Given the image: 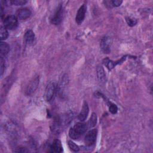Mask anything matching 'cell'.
I'll return each mask as SVG.
<instances>
[{
    "instance_id": "cell-11",
    "label": "cell",
    "mask_w": 153,
    "mask_h": 153,
    "mask_svg": "<svg viewBox=\"0 0 153 153\" xmlns=\"http://www.w3.org/2000/svg\"><path fill=\"white\" fill-rule=\"evenodd\" d=\"M61 142L59 140L56 139L53 142L50 146V152H61L63 151Z\"/></svg>"
},
{
    "instance_id": "cell-20",
    "label": "cell",
    "mask_w": 153,
    "mask_h": 153,
    "mask_svg": "<svg viewBox=\"0 0 153 153\" xmlns=\"http://www.w3.org/2000/svg\"><path fill=\"white\" fill-rule=\"evenodd\" d=\"M0 65H1V75H2L4 71H5V60L3 59L2 57H1V60H0Z\"/></svg>"
},
{
    "instance_id": "cell-14",
    "label": "cell",
    "mask_w": 153,
    "mask_h": 153,
    "mask_svg": "<svg viewBox=\"0 0 153 153\" xmlns=\"http://www.w3.org/2000/svg\"><path fill=\"white\" fill-rule=\"evenodd\" d=\"M0 50L1 55L5 56L10 51V46L7 42L1 41L0 44Z\"/></svg>"
},
{
    "instance_id": "cell-19",
    "label": "cell",
    "mask_w": 153,
    "mask_h": 153,
    "mask_svg": "<svg viewBox=\"0 0 153 153\" xmlns=\"http://www.w3.org/2000/svg\"><path fill=\"white\" fill-rule=\"evenodd\" d=\"M126 20L128 25L130 26H133L137 23V20L135 19H132V18H130L128 17L126 18Z\"/></svg>"
},
{
    "instance_id": "cell-21",
    "label": "cell",
    "mask_w": 153,
    "mask_h": 153,
    "mask_svg": "<svg viewBox=\"0 0 153 153\" xmlns=\"http://www.w3.org/2000/svg\"><path fill=\"white\" fill-rule=\"evenodd\" d=\"M118 111V108L117 106L115 105V104H113V103H111V105L109 106V111L114 114H116L117 112Z\"/></svg>"
},
{
    "instance_id": "cell-2",
    "label": "cell",
    "mask_w": 153,
    "mask_h": 153,
    "mask_svg": "<svg viewBox=\"0 0 153 153\" xmlns=\"http://www.w3.org/2000/svg\"><path fill=\"white\" fill-rule=\"evenodd\" d=\"M56 90V85L54 82H49L45 90L44 97L47 102H50L54 97Z\"/></svg>"
},
{
    "instance_id": "cell-5",
    "label": "cell",
    "mask_w": 153,
    "mask_h": 153,
    "mask_svg": "<svg viewBox=\"0 0 153 153\" xmlns=\"http://www.w3.org/2000/svg\"><path fill=\"white\" fill-rule=\"evenodd\" d=\"M63 16V10L62 6L60 5L57 8V10L54 13L53 16L51 19V23L54 25H59L61 23Z\"/></svg>"
},
{
    "instance_id": "cell-15",
    "label": "cell",
    "mask_w": 153,
    "mask_h": 153,
    "mask_svg": "<svg viewBox=\"0 0 153 153\" xmlns=\"http://www.w3.org/2000/svg\"><path fill=\"white\" fill-rule=\"evenodd\" d=\"M97 115L96 114V113H93L91 115V117L87 123V125H88V128H91V127H93L96 126V123H97Z\"/></svg>"
},
{
    "instance_id": "cell-8",
    "label": "cell",
    "mask_w": 153,
    "mask_h": 153,
    "mask_svg": "<svg viewBox=\"0 0 153 153\" xmlns=\"http://www.w3.org/2000/svg\"><path fill=\"white\" fill-rule=\"evenodd\" d=\"M86 10H87V7L85 4H83L78 9L75 17V21L78 25L81 24L84 21L85 16Z\"/></svg>"
},
{
    "instance_id": "cell-13",
    "label": "cell",
    "mask_w": 153,
    "mask_h": 153,
    "mask_svg": "<svg viewBox=\"0 0 153 153\" xmlns=\"http://www.w3.org/2000/svg\"><path fill=\"white\" fill-rule=\"evenodd\" d=\"M97 76L99 82H104L105 81V73L104 69L102 66H98L96 69Z\"/></svg>"
},
{
    "instance_id": "cell-4",
    "label": "cell",
    "mask_w": 153,
    "mask_h": 153,
    "mask_svg": "<svg viewBox=\"0 0 153 153\" xmlns=\"http://www.w3.org/2000/svg\"><path fill=\"white\" fill-rule=\"evenodd\" d=\"M97 130L96 128L91 130L87 133L84 139V142L87 146H91L95 143L97 137Z\"/></svg>"
},
{
    "instance_id": "cell-7",
    "label": "cell",
    "mask_w": 153,
    "mask_h": 153,
    "mask_svg": "<svg viewBox=\"0 0 153 153\" xmlns=\"http://www.w3.org/2000/svg\"><path fill=\"white\" fill-rule=\"evenodd\" d=\"M39 76H36L29 82V85L27 87L26 91V94L27 95H30L33 93L35 92V91L36 90V88L39 85Z\"/></svg>"
},
{
    "instance_id": "cell-9",
    "label": "cell",
    "mask_w": 153,
    "mask_h": 153,
    "mask_svg": "<svg viewBox=\"0 0 153 153\" xmlns=\"http://www.w3.org/2000/svg\"><path fill=\"white\" fill-rule=\"evenodd\" d=\"M31 15L30 10L27 8H22L16 12V17L20 20H25L29 18Z\"/></svg>"
},
{
    "instance_id": "cell-1",
    "label": "cell",
    "mask_w": 153,
    "mask_h": 153,
    "mask_svg": "<svg viewBox=\"0 0 153 153\" xmlns=\"http://www.w3.org/2000/svg\"><path fill=\"white\" fill-rule=\"evenodd\" d=\"M88 125L82 122L77 123L73 127L71 128L69 131V137L74 140L79 139L88 128Z\"/></svg>"
},
{
    "instance_id": "cell-16",
    "label": "cell",
    "mask_w": 153,
    "mask_h": 153,
    "mask_svg": "<svg viewBox=\"0 0 153 153\" xmlns=\"http://www.w3.org/2000/svg\"><path fill=\"white\" fill-rule=\"evenodd\" d=\"M8 36V32L7 30V29L4 26H1L0 29V37L1 40H5L6 39Z\"/></svg>"
},
{
    "instance_id": "cell-10",
    "label": "cell",
    "mask_w": 153,
    "mask_h": 153,
    "mask_svg": "<svg viewBox=\"0 0 153 153\" xmlns=\"http://www.w3.org/2000/svg\"><path fill=\"white\" fill-rule=\"evenodd\" d=\"M89 112V108L88 104L86 102H84L81 109V112L78 114V118L81 121H84L87 117Z\"/></svg>"
},
{
    "instance_id": "cell-12",
    "label": "cell",
    "mask_w": 153,
    "mask_h": 153,
    "mask_svg": "<svg viewBox=\"0 0 153 153\" xmlns=\"http://www.w3.org/2000/svg\"><path fill=\"white\" fill-rule=\"evenodd\" d=\"M25 39L27 44H31L35 40V34L32 30H28L25 34Z\"/></svg>"
},
{
    "instance_id": "cell-17",
    "label": "cell",
    "mask_w": 153,
    "mask_h": 153,
    "mask_svg": "<svg viewBox=\"0 0 153 153\" xmlns=\"http://www.w3.org/2000/svg\"><path fill=\"white\" fill-rule=\"evenodd\" d=\"M27 2L26 1L23 0H13V1H5V4H7L8 5H22L25 4Z\"/></svg>"
},
{
    "instance_id": "cell-3",
    "label": "cell",
    "mask_w": 153,
    "mask_h": 153,
    "mask_svg": "<svg viewBox=\"0 0 153 153\" xmlns=\"http://www.w3.org/2000/svg\"><path fill=\"white\" fill-rule=\"evenodd\" d=\"M4 25L6 29L13 30L15 29L18 25L17 18L14 16H8L4 19Z\"/></svg>"
},
{
    "instance_id": "cell-18",
    "label": "cell",
    "mask_w": 153,
    "mask_h": 153,
    "mask_svg": "<svg viewBox=\"0 0 153 153\" xmlns=\"http://www.w3.org/2000/svg\"><path fill=\"white\" fill-rule=\"evenodd\" d=\"M68 146L69 147V148L74 151V152H78L79 150V148L78 147V146L77 145H76L74 142H72V140H69L68 141Z\"/></svg>"
},
{
    "instance_id": "cell-22",
    "label": "cell",
    "mask_w": 153,
    "mask_h": 153,
    "mask_svg": "<svg viewBox=\"0 0 153 153\" xmlns=\"http://www.w3.org/2000/svg\"><path fill=\"white\" fill-rule=\"evenodd\" d=\"M112 5L115 7H118L120 5H121V4H122L123 1L121 0H114L111 1Z\"/></svg>"
},
{
    "instance_id": "cell-6",
    "label": "cell",
    "mask_w": 153,
    "mask_h": 153,
    "mask_svg": "<svg viewBox=\"0 0 153 153\" xmlns=\"http://www.w3.org/2000/svg\"><path fill=\"white\" fill-rule=\"evenodd\" d=\"M111 41V38L108 36H105L102 38L100 41V46L103 53H109L110 52Z\"/></svg>"
}]
</instances>
